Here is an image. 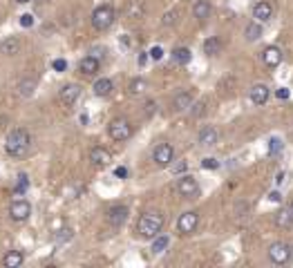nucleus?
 <instances>
[{
    "instance_id": "nucleus-1",
    "label": "nucleus",
    "mask_w": 293,
    "mask_h": 268,
    "mask_svg": "<svg viewBox=\"0 0 293 268\" xmlns=\"http://www.w3.org/2000/svg\"><path fill=\"white\" fill-rule=\"evenodd\" d=\"M161 228H164V215L157 210L144 212L137 221V232L144 237V239H155L161 232Z\"/></svg>"
},
{
    "instance_id": "nucleus-2",
    "label": "nucleus",
    "mask_w": 293,
    "mask_h": 268,
    "mask_svg": "<svg viewBox=\"0 0 293 268\" xmlns=\"http://www.w3.org/2000/svg\"><path fill=\"white\" fill-rule=\"evenodd\" d=\"M29 143H32V137H29V132L22 130V127H16V130H11L5 139V152L9 157H22L27 154L29 150Z\"/></svg>"
},
{
    "instance_id": "nucleus-3",
    "label": "nucleus",
    "mask_w": 293,
    "mask_h": 268,
    "mask_svg": "<svg viewBox=\"0 0 293 268\" xmlns=\"http://www.w3.org/2000/svg\"><path fill=\"white\" fill-rule=\"evenodd\" d=\"M90 21L96 32H107V29L114 25V21H117V14H114V9L110 5H99L92 11Z\"/></svg>"
},
{
    "instance_id": "nucleus-4",
    "label": "nucleus",
    "mask_w": 293,
    "mask_h": 268,
    "mask_svg": "<svg viewBox=\"0 0 293 268\" xmlns=\"http://www.w3.org/2000/svg\"><path fill=\"white\" fill-rule=\"evenodd\" d=\"M107 134L112 137V141H128V139L132 137V125H130L128 119L119 116V119H112V121H110Z\"/></svg>"
},
{
    "instance_id": "nucleus-5",
    "label": "nucleus",
    "mask_w": 293,
    "mask_h": 268,
    "mask_svg": "<svg viewBox=\"0 0 293 268\" xmlns=\"http://www.w3.org/2000/svg\"><path fill=\"white\" fill-rule=\"evenodd\" d=\"M291 257H293V246L291 244L273 242L271 246H269V259H271L273 264H277V266H284Z\"/></svg>"
},
{
    "instance_id": "nucleus-6",
    "label": "nucleus",
    "mask_w": 293,
    "mask_h": 268,
    "mask_svg": "<svg viewBox=\"0 0 293 268\" xmlns=\"http://www.w3.org/2000/svg\"><path fill=\"white\" fill-rule=\"evenodd\" d=\"M175 190L181 197L192 199V197H197V192H199V184H197V179L190 177V174H179V179H177V184H175Z\"/></svg>"
},
{
    "instance_id": "nucleus-7",
    "label": "nucleus",
    "mask_w": 293,
    "mask_h": 268,
    "mask_svg": "<svg viewBox=\"0 0 293 268\" xmlns=\"http://www.w3.org/2000/svg\"><path fill=\"white\" fill-rule=\"evenodd\" d=\"M175 159V147L170 143H159V145L152 150V161L159 165V168H168Z\"/></svg>"
},
{
    "instance_id": "nucleus-8",
    "label": "nucleus",
    "mask_w": 293,
    "mask_h": 268,
    "mask_svg": "<svg viewBox=\"0 0 293 268\" xmlns=\"http://www.w3.org/2000/svg\"><path fill=\"white\" fill-rule=\"evenodd\" d=\"M197 224H199V215L195 210H188V212H184V215H179V219H177V230H179L181 235H192V232L197 230Z\"/></svg>"
},
{
    "instance_id": "nucleus-9",
    "label": "nucleus",
    "mask_w": 293,
    "mask_h": 268,
    "mask_svg": "<svg viewBox=\"0 0 293 268\" xmlns=\"http://www.w3.org/2000/svg\"><path fill=\"white\" fill-rule=\"evenodd\" d=\"M29 215H32V206H29V201H27V199L11 201V206H9V217H11L14 221H25V219H29Z\"/></svg>"
},
{
    "instance_id": "nucleus-10",
    "label": "nucleus",
    "mask_w": 293,
    "mask_h": 268,
    "mask_svg": "<svg viewBox=\"0 0 293 268\" xmlns=\"http://www.w3.org/2000/svg\"><path fill=\"white\" fill-rule=\"evenodd\" d=\"M79 99H81V85H76V83L63 85V89L59 92V101L63 103L65 107H72Z\"/></svg>"
},
{
    "instance_id": "nucleus-11",
    "label": "nucleus",
    "mask_w": 293,
    "mask_h": 268,
    "mask_svg": "<svg viewBox=\"0 0 293 268\" xmlns=\"http://www.w3.org/2000/svg\"><path fill=\"white\" fill-rule=\"evenodd\" d=\"M90 163L94 165V168H99V170H103V168H107L110 163H112V154L107 152L105 147H92L90 150Z\"/></svg>"
},
{
    "instance_id": "nucleus-12",
    "label": "nucleus",
    "mask_w": 293,
    "mask_h": 268,
    "mask_svg": "<svg viewBox=\"0 0 293 268\" xmlns=\"http://www.w3.org/2000/svg\"><path fill=\"white\" fill-rule=\"evenodd\" d=\"M217 141H219V132L215 130L213 125H206V127H202V130H199L197 143L202 147H213V145H217Z\"/></svg>"
},
{
    "instance_id": "nucleus-13",
    "label": "nucleus",
    "mask_w": 293,
    "mask_h": 268,
    "mask_svg": "<svg viewBox=\"0 0 293 268\" xmlns=\"http://www.w3.org/2000/svg\"><path fill=\"white\" fill-rule=\"evenodd\" d=\"M126 219H128V208H126V206H112V208L107 210V224L112 228L123 226Z\"/></svg>"
},
{
    "instance_id": "nucleus-14",
    "label": "nucleus",
    "mask_w": 293,
    "mask_h": 268,
    "mask_svg": "<svg viewBox=\"0 0 293 268\" xmlns=\"http://www.w3.org/2000/svg\"><path fill=\"white\" fill-rule=\"evenodd\" d=\"M269 94H271V89L264 83H257L249 89V99H251V103H255V105H264L269 101Z\"/></svg>"
},
{
    "instance_id": "nucleus-15",
    "label": "nucleus",
    "mask_w": 293,
    "mask_h": 268,
    "mask_svg": "<svg viewBox=\"0 0 293 268\" xmlns=\"http://www.w3.org/2000/svg\"><path fill=\"white\" fill-rule=\"evenodd\" d=\"M253 18L257 22H269L273 18V5L269 0H260L255 7H253Z\"/></svg>"
},
{
    "instance_id": "nucleus-16",
    "label": "nucleus",
    "mask_w": 293,
    "mask_h": 268,
    "mask_svg": "<svg viewBox=\"0 0 293 268\" xmlns=\"http://www.w3.org/2000/svg\"><path fill=\"white\" fill-rule=\"evenodd\" d=\"M192 107V94L188 89H181L179 94H175L172 99V110L175 112H188Z\"/></svg>"
},
{
    "instance_id": "nucleus-17",
    "label": "nucleus",
    "mask_w": 293,
    "mask_h": 268,
    "mask_svg": "<svg viewBox=\"0 0 293 268\" xmlns=\"http://www.w3.org/2000/svg\"><path fill=\"white\" fill-rule=\"evenodd\" d=\"M262 61H264L267 67H277V65L282 63V49L271 45V47H267L262 52Z\"/></svg>"
},
{
    "instance_id": "nucleus-18",
    "label": "nucleus",
    "mask_w": 293,
    "mask_h": 268,
    "mask_svg": "<svg viewBox=\"0 0 293 268\" xmlns=\"http://www.w3.org/2000/svg\"><path fill=\"white\" fill-rule=\"evenodd\" d=\"M273 221H275V226L282 228V230L293 228V212H291V208H280V210L275 212V217H273Z\"/></svg>"
},
{
    "instance_id": "nucleus-19",
    "label": "nucleus",
    "mask_w": 293,
    "mask_h": 268,
    "mask_svg": "<svg viewBox=\"0 0 293 268\" xmlns=\"http://www.w3.org/2000/svg\"><path fill=\"white\" fill-rule=\"evenodd\" d=\"M99 67H101V63H99V58L92 54V56H85V58H81V63H79V69L81 74H85V76H92V74L99 72Z\"/></svg>"
},
{
    "instance_id": "nucleus-20",
    "label": "nucleus",
    "mask_w": 293,
    "mask_h": 268,
    "mask_svg": "<svg viewBox=\"0 0 293 268\" xmlns=\"http://www.w3.org/2000/svg\"><path fill=\"white\" fill-rule=\"evenodd\" d=\"M18 52H21V41H18L16 36H9L0 42V54H5V56H16Z\"/></svg>"
},
{
    "instance_id": "nucleus-21",
    "label": "nucleus",
    "mask_w": 293,
    "mask_h": 268,
    "mask_svg": "<svg viewBox=\"0 0 293 268\" xmlns=\"http://www.w3.org/2000/svg\"><path fill=\"white\" fill-rule=\"evenodd\" d=\"M202 49L206 56H217V54L222 52V41H219L217 36H208L206 41L202 42Z\"/></svg>"
},
{
    "instance_id": "nucleus-22",
    "label": "nucleus",
    "mask_w": 293,
    "mask_h": 268,
    "mask_svg": "<svg viewBox=\"0 0 293 268\" xmlns=\"http://www.w3.org/2000/svg\"><path fill=\"white\" fill-rule=\"evenodd\" d=\"M36 79H32V76H25V79L18 83V94L22 96V99H29V96L36 92Z\"/></svg>"
},
{
    "instance_id": "nucleus-23",
    "label": "nucleus",
    "mask_w": 293,
    "mask_h": 268,
    "mask_svg": "<svg viewBox=\"0 0 293 268\" xmlns=\"http://www.w3.org/2000/svg\"><path fill=\"white\" fill-rule=\"evenodd\" d=\"M192 16L197 18V21H206V18L210 16V2H208V0H195Z\"/></svg>"
},
{
    "instance_id": "nucleus-24",
    "label": "nucleus",
    "mask_w": 293,
    "mask_h": 268,
    "mask_svg": "<svg viewBox=\"0 0 293 268\" xmlns=\"http://www.w3.org/2000/svg\"><path fill=\"white\" fill-rule=\"evenodd\" d=\"M112 89H114V83L110 79H99L94 83V87H92V92H94V96H107L112 94Z\"/></svg>"
},
{
    "instance_id": "nucleus-25",
    "label": "nucleus",
    "mask_w": 293,
    "mask_h": 268,
    "mask_svg": "<svg viewBox=\"0 0 293 268\" xmlns=\"http://www.w3.org/2000/svg\"><path fill=\"white\" fill-rule=\"evenodd\" d=\"M22 262H25L22 250H9L5 255V259H2V264H5L7 268H18V266H22Z\"/></svg>"
},
{
    "instance_id": "nucleus-26",
    "label": "nucleus",
    "mask_w": 293,
    "mask_h": 268,
    "mask_svg": "<svg viewBox=\"0 0 293 268\" xmlns=\"http://www.w3.org/2000/svg\"><path fill=\"white\" fill-rule=\"evenodd\" d=\"M244 36H246V41H249V42L260 41V38H262V22H257V21L249 22L246 29H244Z\"/></svg>"
},
{
    "instance_id": "nucleus-27",
    "label": "nucleus",
    "mask_w": 293,
    "mask_h": 268,
    "mask_svg": "<svg viewBox=\"0 0 293 268\" xmlns=\"http://www.w3.org/2000/svg\"><path fill=\"white\" fill-rule=\"evenodd\" d=\"M172 61H175L177 65H188L192 61V54H190V49L188 47H175L172 49Z\"/></svg>"
},
{
    "instance_id": "nucleus-28",
    "label": "nucleus",
    "mask_w": 293,
    "mask_h": 268,
    "mask_svg": "<svg viewBox=\"0 0 293 268\" xmlns=\"http://www.w3.org/2000/svg\"><path fill=\"white\" fill-rule=\"evenodd\" d=\"M146 89H148V83H146L144 79H139V76L128 83V94H130V96H141Z\"/></svg>"
},
{
    "instance_id": "nucleus-29",
    "label": "nucleus",
    "mask_w": 293,
    "mask_h": 268,
    "mask_svg": "<svg viewBox=\"0 0 293 268\" xmlns=\"http://www.w3.org/2000/svg\"><path fill=\"white\" fill-rule=\"evenodd\" d=\"M144 14H146V7L141 0H132L128 5V9H126V16L128 18H144Z\"/></svg>"
},
{
    "instance_id": "nucleus-30",
    "label": "nucleus",
    "mask_w": 293,
    "mask_h": 268,
    "mask_svg": "<svg viewBox=\"0 0 293 268\" xmlns=\"http://www.w3.org/2000/svg\"><path fill=\"white\" fill-rule=\"evenodd\" d=\"M168 246H170V237L168 235H157L155 242H152V252H155V255H161Z\"/></svg>"
},
{
    "instance_id": "nucleus-31",
    "label": "nucleus",
    "mask_w": 293,
    "mask_h": 268,
    "mask_svg": "<svg viewBox=\"0 0 293 268\" xmlns=\"http://www.w3.org/2000/svg\"><path fill=\"white\" fill-rule=\"evenodd\" d=\"M69 239H72V228H61V230H56V235H54V244H56V246L69 242Z\"/></svg>"
},
{
    "instance_id": "nucleus-32",
    "label": "nucleus",
    "mask_w": 293,
    "mask_h": 268,
    "mask_svg": "<svg viewBox=\"0 0 293 268\" xmlns=\"http://www.w3.org/2000/svg\"><path fill=\"white\" fill-rule=\"evenodd\" d=\"M170 165H172V174H177V177L188 172V161L186 159H181V161H177V163H170Z\"/></svg>"
},
{
    "instance_id": "nucleus-33",
    "label": "nucleus",
    "mask_w": 293,
    "mask_h": 268,
    "mask_svg": "<svg viewBox=\"0 0 293 268\" xmlns=\"http://www.w3.org/2000/svg\"><path fill=\"white\" fill-rule=\"evenodd\" d=\"M161 22H164L166 27H172V25L177 22V11H175V9L166 11V14H164V21H161Z\"/></svg>"
},
{
    "instance_id": "nucleus-34",
    "label": "nucleus",
    "mask_w": 293,
    "mask_h": 268,
    "mask_svg": "<svg viewBox=\"0 0 293 268\" xmlns=\"http://www.w3.org/2000/svg\"><path fill=\"white\" fill-rule=\"evenodd\" d=\"M29 188V181H27V174H18V184H16V192L21 195V192H25V190Z\"/></svg>"
},
{
    "instance_id": "nucleus-35",
    "label": "nucleus",
    "mask_w": 293,
    "mask_h": 268,
    "mask_svg": "<svg viewBox=\"0 0 293 268\" xmlns=\"http://www.w3.org/2000/svg\"><path fill=\"white\" fill-rule=\"evenodd\" d=\"M192 107H195V110H190V114L195 116V119H199V116L206 112V103H204V101H199V103H192Z\"/></svg>"
},
{
    "instance_id": "nucleus-36",
    "label": "nucleus",
    "mask_w": 293,
    "mask_h": 268,
    "mask_svg": "<svg viewBox=\"0 0 293 268\" xmlns=\"http://www.w3.org/2000/svg\"><path fill=\"white\" fill-rule=\"evenodd\" d=\"M280 150H282V141H280L277 137L271 139V141H269V152H271V154H277Z\"/></svg>"
},
{
    "instance_id": "nucleus-37",
    "label": "nucleus",
    "mask_w": 293,
    "mask_h": 268,
    "mask_svg": "<svg viewBox=\"0 0 293 268\" xmlns=\"http://www.w3.org/2000/svg\"><path fill=\"white\" fill-rule=\"evenodd\" d=\"M202 168L215 170V168H219V161H217V159H210V157H208V159H204V161H202Z\"/></svg>"
},
{
    "instance_id": "nucleus-38",
    "label": "nucleus",
    "mask_w": 293,
    "mask_h": 268,
    "mask_svg": "<svg viewBox=\"0 0 293 268\" xmlns=\"http://www.w3.org/2000/svg\"><path fill=\"white\" fill-rule=\"evenodd\" d=\"M52 67L56 69V72H65V67H67V63H65L63 58H56V61H54V63H52Z\"/></svg>"
},
{
    "instance_id": "nucleus-39",
    "label": "nucleus",
    "mask_w": 293,
    "mask_h": 268,
    "mask_svg": "<svg viewBox=\"0 0 293 268\" xmlns=\"http://www.w3.org/2000/svg\"><path fill=\"white\" fill-rule=\"evenodd\" d=\"M21 25L22 27H32L34 25V16H32V14H25V16L21 18Z\"/></svg>"
},
{
    "instance_id": "nucleus-40",
    "label": "nucleus",
    "mask_w": 293,
    "mask_h": 268,
    "mask_svg": "<svg viewBox=\"0 0 293 268\" xmlns=\"http://www.w3.org/2000/svg\"><path fill=\"white\" fill-rule=\"evenodd\" d=\"M155 110H157V103H155V101H148V103H146V114L152 116V114H155Z\"/></svg>"
},
{
    "instance_id": "nucleus-41",
    "label": "nucleus",
    "mask_w": 293,
    "mask_h": 268,
    "mask_svg": "<svg viewBox=\"0 0 293 268\" xmlns=\"http://www.w3.org/2000/svg\"><path fill=\"white\" fill-rule=\"evenodd\" d=\"M150 56L155 58V61H159V58L164 56V49H161V47H152V49H150Z\"/></svg>"
},
{
    "instance_id": "nucleus-42",
    "label": "nucleus",
    "mask_w": 293,
    "mask_h": 268,
    "mask_svg": "<svg viewBox=\"0 0 293 268\" xmlns=\"http://www.w3.org/2000/svg\"><path fill=\"white\" fill-rule=\"evenodd\" d=\"M269 201H275V204H280V201H282V195H280L277 190H273V192H269Z\"/></svg>"
},
{
    "instance_id": "nucleus-43",
    "label": "nucleus",
    "mask_w": 293,
    "mask_h": 268,
    "mask_svg": "<svg viewBox=\"0 0 293 268\" xmlns=\"http://www.w3.org/2000/svg\"><path fill=\"white\" fill-rule=\"evenodd\" d=\"M275 94H277V99H289V89L287 87H280Z\"/></svg>"
},
{
    "instance_id": "nucleus-44",
    "label": "nucleus",
    "mask_w": 293,
    "mask_h": 268,
    "mask_svg": "<svg viewBox=\"0 0 293 268\" xmlns=\"http://www.w3.org/2000/svg\"><path fill=\"white\" fill-rule=\"evenodd\" d=\"M117 177H119V179L128 177V170H126V168H117Z\"/></svg>"
},
{
    "instance_id": "nucleus-45",
    "label": "nucleus",
    "mask_w": 293,
    "mask_h": 268,
    "mask_svg": "<svg viewBox=\"0 0 293 268\" xmlns=\"http://www.w3.org/2000/svg\"><path fill=\"white\" fill-rule=\"evenodd\" d=\"M275 181H277V184H282V181H284V172H277V177H275Z\"/></svg>"
},
{
    "instance_id": "nucleus-46",
    "label": "nucleus",
    "mask_w": 293,
    "mask_h": 268,
    "mask_svg": "<svg viewBox=\"0 0 293 268\" xmlns=\"http://www.w3.org/2000/svg\"><path fill=\"white\" fill-rule=\"evenodd\" d=\"M16 2H21V5H25V2H32V0H16Z\"/></svg>"
},
{
    "instance_id": "nucleus-47",
    "label": "nucleus",
    "mask_w": 293,
    "mask_h": 268,
    "mask_svg": "<svg viewBox=\"0 0 293 268\" xmlns=\"http://www.w3.org/2000/svg\"><path fill=\"white\" fill-rule=\"evenodd\" d=\"M289 208H291V212H293V199H291V204H289Z\"/></svg>"
}]
</instances>
